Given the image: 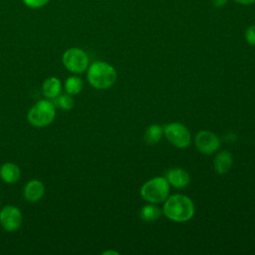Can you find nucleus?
<instances>
[{
  "mask_svg": "<svg viewBox=\"0 0 255 255\" xmlns=\"http://www.w3.org/2000/svg\"><path fill=\"white\" fill-rule=\"evenodd\" d=\"M23 222L21 210L14 205H5L0 210V224L5 231L14 232L18 230Z\"/></svg>",
  "mask_w": 255,
  "mask_h": 255,
  "instance_id": "7",
  "label": "nucleus"
},
{
  "mask_svg": "<svg viewBox=\"0 0 255 255\" xmlns=\"http://www.w3.org/2000/svg\"><path fill=\"white\" fill-rule=\"evenodd\" d=\"M233 164V156L227 150H222L214 157L213 165L214 169L218 174H224L228 172Z\"/></svg>",
  "mask_w": 255,
  "mask_h": 255,
  "instance_id": "11",
  "label": "nucleus"
},
{
  "mask_svg": "<svg viewBox=\"0 0 255 255\" xmlns=\"http://www.w3.org/2000/svg\"><path fill=\"white\" fill-rule=\"evenodd\" d=\"M56 117V106L49 99L40 100L35 103L27 114V120L30 125L36 128L49 126Z\"/></svg>",
  "mask_w": 255,
  "mask_h": 255,
  "instance_id": "3",
  "label": "nucleus"
},
{
  "mask_svg": "<svg viewBox=\"0 0 255 255\" xmlns=\"http://www.w3.org/2000/svg\"><path fill=\"white\" fill-rule=\"evenodd\" d=\"M45 193V186L41 180L32 179L29 180L24 188H23V195L25 199L29 202H38L41 200Z\"/></svg>",
  "mask_w": 255,
  "mask_h": 255,
  "instance_id": "9",
  "label": "nucleus"
},
{
  "mask_svg": "<svg viewBox=\"0 0 255 255\" xmlns=\"http://www.w3.org/2000/svg\"><path fill=\"white\" fill-rule=\"evenodd\" d=\"M162 212L168 219L174 222H185L192 218L194 204L186 195L173 194L165 199Z\"/></svg>",
  "mask_w": 255,
  "mask_h": 255,
  "instance_id": "1",
  "label": "nucleus"
},
{
  "mask_svg": "<svg viewBox=\"0 0 255 255\" xmlns=\"http://www.w3.org/2000/svg\"><path fill=\"white\" fill-rule=\"evenodd\" d=\"M245 39L249 45L255 46V25L247 27L245 30Z\"/></svg>",
  "mask_w": 255,
  "mask_h": 255,
  "instance_id": "19",
  "label": "nucleus"
},
{
  "mask_svg": "<svg viewBox=\"0 0 255 255\" xmlns=\"http://www.w3.org/2000/svg\"><path fill=\"white\" fill-rule=\"evenodd\" d=\"M169 186L170 184L165 177H154L143 183L140 188V195L147 202L160 203L168 197Z\"/></svg>",
  "mask_w": 255,
  "mask_h": 255,
  "instance_id": "4",
  "label": "nucleus"
},
{
  "mask_svg": "<svg viewBox=\"0 0 255 255\" xmlns=\"http://www.w3.org/2000/svg\"><path fill=\"white\" fill-rule=\"evenodd\" d=\"M87 78L92 87L98 90H107L117 81L116 69L109 63L97 61L88 67Z\"/></svg>",
  "mask_w": 255,
  "mask_h": 255,
  "instance_id": "2",
  "label": "nucleus"
},
{
  "mask_svg": "<svg viewBox=\"0 0 255 255\" xmlns=\"http://www.w3.org/2000/svg\"><path fill=\"white\" fill-rule=\"evenodd\" d=\"M163 133L168 141L176 147L184 148L190 144L191 135L188 128L180 123H170L163 127Z\"/></svg>",
  "mask_w": 255,
  "mask_h": 255,
  "instance_id": "6",
  "label": "nucleus"
},
{
  "mask_svg": "<svg viewBox=\"0 0 255 255\" xmlns=\"http://www.w3.org/2000/svg\"><path fill=\"white\" fill-rule=\"evenodd\" d=\"M22 1L27 7L32 9H38L47 5L50 0H22Z\"/></svg>",
  "mask_w": 255,
  "mask_h": 255,
  "instance_id": "18",
  "label": "nucleus"
},
{
  "mask_svg": "<svg viewBox=\"0 0 255 255\" xmlns=\"http://www.w3.org/2000/svg\"><path fill=\"white\" fill-rule=\"evenodd\" d=\"M62 83L57 77L47 78L42 84V93L46 99L54 100L61 94Z\"/></svg>",
  "mask_w": 255,
  "mask_h": 255,
  "instance_id": "13",
  "label": "nucleus"
},
{
  "mask_svg": "<svg viewBox=\"0 0 255 255\" xmlns=\"http://www.w3.org/2000/svg\"><path fill=\"white\" fill-rule=\"evenodd\" d=\"M165 178L170 185L176 188H183L187 186L190 181L188 172L182 168L169 169L165 174Z\"/></svg>",
  "mask_w": 255,
  "mask_h": 255,
  "instance_id": "10",
  "label": "nucleus"
},
{
  "mask_svg": "<svg viewBox=\"0 0 255 255\" xmlns=\"http://www.w3.org/2000/svg\"><path fill=\"white\" fill-rule=\"evenodd\" d=\"M118 254V252H116V251H106V252H104L103 254Z\"/></svg>",
  "mask_w": 255,
  "mask_h": 255,
  "instance_id": "22",
  "label": "nucleus"
},
{
  "mask_svg": "<svg viewBox=\"0 0 255 255\" xmlns=\"http://www.w3.org/2000/svg\"><path fill=\"white\" fill-rule=\"evenodd\" d=\"M20 168L14 162H5L0 167V178L9 184L17 182L20 178Z\"/></svg>",
  "mask_w": 255,
  "mask_h": 255,
  "instance_id": "12",
  "label": "nucleus"
},
{
  "mask_svg": "<svg viewBox=\"0 0 255 255\" xmlns=\"http://www.w3.org/2000/svg\"><path fill=\"white\" fill-rule=\"evenodd\" d=\"M54 105L62 110L70 111L74 107V100L69 94H60L54 99Z\"/></svg>",
  "mask_w": 255,
  "mask_h": 255,
  "instance_id": "17",
  "label": "nucleus"
},
{
  "mask_svg": "<svg viewBox=\"0 0 255 255\" xmlns=\"http://www.w3.org/2000/svg\"><path fill=\"white\" fill-rule=\"evenodd\" d=\"M83 80L78 76H70L66 79L64 83V89L67 94L74 96L79 94L83 89Z\"/></svg>",
  "mask_w": 255,
  "mask_h": 255,
  "instance_id": "16",
  "label": "nucleus"
},
{
  "mask_svg": "<svg viewBox=\"0 0 255 255\" xmlns=\"http://www.w3.org/2000/svg\"><path fill=\"white\" fill-rule=\"evenodd\" d=\"M233 1L241 5H252L255 3V0H233Z\"/></svg>",
  "mask_w": 255,
  "mask_h": 255,
  "instance_id": "21",
  "label": "nucleus"
},
{
  "mask_svg": "<svg viewBox=\"0 0 255 255\" xmlns=\"http://www.w3.org/2000/svg\"><path fill=\"white\" fill-rule=\"evenodd\" d=\"M64 67L73 74H82L89 67V57L80 48H69L62 56Z\"/></svg>",
  "mask_w": 255,
  "mask_h": 255,
  "instance_id": "5",
  "label": "nucleus"
},
{
  "mask_svg": "<svg viewBox=\"0 0 255 255\" xmlns=\"http://www.w3.org/2000/svg\"><path fill=\"white\" fill-rule=\"evenodd\" d=\"M161 215V210L152 204H147L142 206V208L139 211L140 218L145 222H153L157 220Z\"/></svg>",
  "mask_w": 255,
  "mask_h": 255,
  "instance_id": "15",
  "label": "nucleus"
},
{
  "mask_svg": "<svg viewBox=\"0 0 255 255\" xmlns=\"http://www.w3.org/2000/svg\"><path fill=\"white\" fill-rule=\"evenodd\" d=\"M210 1H211V4H212L213 7L221 8V7H223L227 3L228 0H210Z\"/></svg>",
  "mask_w": 255,
  "mask_h": 255,
  "instance_id": "20",
  "label": "nucleus"
},
{
  "mask_svg": "<svg viewBox=\"0 0 255 255\" xmlns=\"http://www.w3.org/2000/svg\"><path fill=\"white\" fill-rule=\"evenodd\" d=\"M195 145L203 154H211L220 146L219 137L212 131L200 130L195 136Z\"/></svg>",
  "mask_w": 255,
  "mask_h": 255,
  "instance_id": "8",
  "label": "nucleus"
},
{
  "mask_svg": "<svg viewBox=\"0 0 255 255\" xmlns=\"http://www.w3.org/2000/svg\"><path fill=\"white\" fill-rule=\"evenodd\" d=\"M162 135H163V127H161L160 125L154 124L149 126L145 129L143 134V139L146 144L153 145V144H156L161 139Z\"/></svg>",
  "mask_w": 255,
  "mask_h": 255,
  "instance_id": "14",
  "label": "nucleus"
}]
</instances>
